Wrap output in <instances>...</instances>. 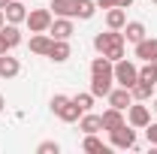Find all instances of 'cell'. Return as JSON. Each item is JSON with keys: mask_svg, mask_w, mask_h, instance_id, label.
Masks as SVG:
<instances>
[{"mask_svg": "<svg viewBox=\"0 0 157 154\" xmlns=\"http://www.w3.org/2000/svg\"><path fill=\"white\" fill-rule=\"evenodd\" d=\"M6 3H9V0H0V9H6Z\"/></svg>", "mask_w": 157, "mask_h": 154, "instance_id": "35", "label": "cell"}, {"mask_svg": "<svg viewBox=\"0 0 157 154\" xmlns=\"http://www.w3.org/2000/svg\"><path fill=\"white\" fill-rule=\"evenodd\" d=\"M48 33H52V39H70L73 33H76L73 18H60V15H55V18H52V27H48Z\"/></svg>", "mask_w": 157, "mask_h": 154, "instance_id": "9", "label": "cell"}, {"mask_svg": "<svg viewBox=\"0 0 157 154\" xmlns=\"http://www.w3.org/2000/svg\"><path fill=\"white\" fill-rule=\"evenodd\" d=\"M112 67H115V64L106 58V55H100V58L91 60V73H112Z\"/></svg>", "mask_w": 157, "mask_h": 154, "instance_id": "25", "label": "cell"}, {"mask_svg": "<svg viewBox=\"0 0 157 154\" xmlns=\"http://www.w3.org/2000/svg\"><path fill=\"white\" fill-rule=\"evenodd\" d=\"M106 100H109V106H115V109H124V112H127V106L133 103V94H130V88H121V85H118V88L109 91Z\"/></svg>", "mask_w": 157, "mask_h": 154, "instance_id": "14", "label": "cell"}, {"mask_svg": "<svg viewBox=\"0 0 157 154\" xmlns=\"http://www.w3.org/2000/svg\"><path fill=\"white\" fill-rule=\"evenodd\" d=\"M112 76H115V85H121V88H133L139 82V67L133 64V60L121 58L115 60V67H112Z\"/></svg>", "mask_w": 157, "mask_h": 154, "instance_id": "2", "label": "cell"}, {"mask_svg": "<svg viewBox=\"0 0 157 154\" xmlns=\"http://www.w3.org/2000/svg\"><path fill=\"white\" fill-rule=\"evenodd\" d=\"M0 55H3V45H0Z\"/></svg>", "mask_w": 157, "mask_h": 154, "instance_id": "36", "label": "cell"}, {"mask_svg": "<svg viewBox=\"0 0 157 154\" xmlns=\"http://www.w3.org/2000/svg\"><path fill=\"white\" fill-rule=\"evenodd\" d=\"M3 24H6V15H3V9H0V27H3Z\"/></svg>", "mask_w": 157, "mask_h": 154, "instance_id": "34", "label": "cell"}, {"mask_svg": "<svg viewBox=\"0 0 157 154\" xmlns=\"http://www.w3.org/2000/svg\"><path fill=\"white\" fill-rule=\"evenodd\" d=\"M121 124H127V118H124V109H115V106H109V109L103 112V130H106V133H112V130H118Z\"/></svg>", "mask_w": 157, "mask_h": 154, "instance_id": "12", "label": "cell"}, {"mask_svg": "<svg viewBox=\"0 0 157 154\" xmlns=\"http://www.w3.org/2000/svg\"><path fill=\"white\" fill-rule=\"evenodd\" d=\"M18 73H21L18 58H12L9 52H3V55H0V79H15Z\"/></svg>", "mask_w": 157, "mask_h": 154, "instance_id": "17", "label": "cell"}, {"mask_svg": "<svg viewBox=\"0 0 157 154\" xmlns=\"http://www.w3.org/2000/svg\"><path fill=\"white\" fill-rule=\"evenodd\" d=\"M127 24V9H121V6H112V9H106V27H112V30H121Z\"/></svg>", "mask_w": 157, "mask_h": 154, "instance_id": "21", "label": "cell"}, {"mask_svg": "<svg viewBox=\"0 0 157 154\" xmlns=\"http://www.w3.org/2000/svg\"><path fill=\"white\" fill-rule=\"evenodd\" d=\"M127 124L136 127V130H145V127L151 124V109H148L142 100H133V103L127 106Z\"/></svg>", "mask_w": 157, "mask_h": 154, "instance_id": "4", "label": "cell"}, {"mask_svg": "<svg viewBox=\"0 0 157 154\" xmlns=\"http://www.w3.org/2000/svg\"><path fill=\"white\" fill-rule=\"evenodd\" d=\"M145 136H148V145H154V148H157V121H151V124L145 127Z\"/></svg>", "mask_w": 157, "mask_h": 154, "instance_id": "29", "label": "cell"}, {"mask_svg": "<svg viewBox=\"0 0 157 154\" xmlns=\"http://www.w3.org/2000/svg\"><path fill=\"white\" fill-rule=\"evenodd\" d=\"M151 3H157V0H151Z\"/></svg>", "mask_w": 157, "mask_h": 154, "instance_id": "37", "label": "cell"}, {"mask_svg": "<svg viewBox=\"0 0 157 154\" xmlns=\"http://www.w3.org/2000/svg\"><path fill=\"white\" fill-rule=\"evenodd\" d=\"M73 100H76V106L82 109V112H91V109H94V100H97V97L88 91V94H76Z\"/></svg>", "mask_w": 157, "mask_h": 154, "instance_id": "26", "label": "cell"}, {"mask_svg": "<svg viewBox=\"0 0 157 154\" xmlns=\"http://www.w3.org/2000/svg\"><path fill=\"white\" fill-rule=\"evenodd\" d=\"M52 9L45 6V9H30L27 12V18H24V24L30 27V33H48V27H52Z\"/></svg>", "mask_w": 157, "mask_h": 154, "instance_id": "5", "label": "cell"}, {"mask_svg": "<svg viewBox=\"0 0 157 154\" xmlns=\"http://www.w3.org/2000/svg\"><path fill=\"white\" fill-rule=\"evenodd\" d=\"M136 58L145 64V60H157V37H145L136 42Z\"/></svg>", "mask_w": 157, "mask_h": 154, "instance_id": "10", "label": "cell"}, {"mask_svg": "<svg viewBox=\"0 0 157 154\" xmlns=\"http://www.w3.org/2000/svg\"><path fill=\"white\" fill-rule=\"evenodd\" d=\"M130 94H133V100H151L154 97V85H148V82H136L133 88H130Z\"/></svg>", "mask_w": 157, "mask_h": 154, "instance_id": "22", "label": "cell"}, {"mask_svg": "<svg viewBox=\"0 0 157 154\" xmlns=\"http://www.w3.org/2000/svg\"><path fill=\"white\" fill-rule=\"evenodd\" d=\"M70 55H73L70 39H52V48H48V55H45V58H52L55 64H63V60H70Z\"/></svg>", "mask_w": 157, "mask_h": 154, "instance_id": "11", "label": "cell"}, {"mask_svg": "<svg viewBox=\"0 0 157 154\" xmlns=\"http://www.w3.org/2000/svg\"><path fill=\"white\" fill-rule=\"evenodd\" d=\"M133 3H136V0H118V6H121V9H130Z\"/></svg>", "mask_w": 157, "mask_h": 154, "instance_id": "31", "label": "cell"}, {"mask_svg": "<svg viewBox=\"0 0 157 154\" xmlns=\"http://www.w3.org/2000/svg\"><path fill=\"white\" fill-rule=\"evenodd\" d=\"M100 9H112V6H118V0H94Z\"/></svg>", "mask_w": 157, "mask_h": 154, "instance_id": "30", "label": "cell"}, {"mask_svg": "<svg viewBox=\"0 0 157 154\" xmlns=\"http://www.w3.org/2000/svg\"><path fill=\"white\" fill-rule=\"evenodd\" d=\"M52 112H55L63 124H73V121L82 118V109L76 106V100L67 97V94H55V97H52Z\"/></svg>", "mask_w": 157, "mask_h": 154, "instance_id": "1", "label": "cell"}, {"mask_svg": "<svg viewBox=\"0 0 157 154\" xmlns=\"http://www.w3.org/2000/svg\"><path fill=\"white\" fill-rule=\"evenodd\" d=\"M124 55H127V42H124V45H115V48H109V52H106V58L112 60V64H115V60H121Z\"/></svg>", "mask_w": 157, "mask_h": 154, "instance_id": "28", "label": "cell"}, {"mask_svg": "<svg viewBox=\"0 0 157 154\" xmlns=\"http://www.w3.org/2000/svg\"><path fill=\"white\" fill-rule=\"evenodd\" d=\"M60 151V145L55 142V139H48V142H39L36 145V154H58Z\"/></svg>", "mask_w": 157, "mask_h": 154, "instance_id": "27", "label": "cell"}, {"mask_svg": "<svg viewBox=\"0 0 157 154\" xmlns=\"http://www.w3.org/2000/svg\"><path fill=\"white\" fill-rule=\"evenodd\" d=\"M3 109H6V100H3V94H0V112H3Z\"/></svg>", "mask_w": 157, "mask_h": 154, "instance_id": "33", "label": "cell"}, {"mask_svg": "<svg viewBox=\"0 0 157 154\" xmlns=\"http://www.w3.org/2000/svg\"><path fill=\"white\" fill-rule=\"evenodd\" d=\"M151 109H154V115H157V97H151Z\"/></svg>", "mask_w": 157, "mask_h": 154, "instance_id": "32", "label": "cell"}, {"mask_svg": "<svg viewBox=\"0 0 157 154\" xmlns=\"http://www.w3.org/2000/svg\"><path fill=\"white\" fill-rule=\"evenodd\" d=\"M52 15H60V18H76L78 12V0H52Z\"/></svg>", "mask_w": 157, "mask_h": 154, "instance_id": "15", "label": "cell"}, {"mask_svg": "<svg viewBox=\"0 0 157 154\" xmlns=\"http://www.w3.org/2000/svg\"><path fill=\"white\" fill-rule=\"evenodd\" d=\"M109 148H118V151L136 148V127H130V124H121L118 130H112V133H109Z\"/></svg>", "mask_w": 157, "mask_h": 154, "instance_id": "3", "label": "cell"}, {"mask_svg": "<svg viewBox=\"0 0 157 154\" xmlns=\"http://www.w3.org/2000/svg\"><path fill=\"white\" fill-rule=\"evenodd\" d=\"M154 67H157V60H154Z\"/></svg>", "mask_w": 157, "mask_h": 154, "instance_id": "38", "label": "cell"}, {"mask_svg": "<svg viewBox=\"0 0 157 154\" xmlns=\"http://www.w3.org/2000/svg\"><path fill=\"white\" fill-rule=\"evenodd\" d=\"M3 15H6L9 24H21V21L27 18V6H24V0H9L6 9H3Z\"/></svg>", "mask_w": 157, "mask_h": 154, "instance_id": "13", "label": "cell"}, {"mask_svg": "<svg viewBox=\"0 0 157 154\" xmlns=\"http://www.w3.org/2000/svg\"><path fill=\"white\" fill-rule=\"evenodd\" d=\"M115 45H124V33H121V30H112V27H109L106 33L100 30L97 37H94V48H97L100 55H106V52L115 48Z\"/></svg>", "mask_w": 157, "mask_h": 154, "instance_id": "6", "label": "cell"}, {"mask_svg": "<svg viewBox=\"0 0 157 154\" xmlns=\"http://www.w3.org/2000/svg\"><path fill=\"white\" fill-rule=\"evenodd\" d=\"M115 88V76L112 73H91V94L94 97H109Z\"/></svg>", "mask_w": 157, "mask_h": 154, "instance_id": "7", "label": "cell"}, {"mask_svg": "<svg viewBox=\"0 0 157 154\" xmlns=\"http://www.w3.org/2000/svg\"><path fill=\"white\" fill-rule=\"evenodd\" d=\"M94 12H97V3H94V0H78V12H76V18L91 21V18H94Z\"/></svg>", "mask_w": 157, "mask_h": 154, "instance_id": "24", "label": "cell"}, {"mask_svg": "<svg viewBox=\"0 0 157 154\" xmlns=\"http://www.w3.org/2000/svg\"><path fill=\"white\" fill-rule=\"evenodd\" d=\"M82 151H88V154H106L109 145H106L97 133H85V139H82Z\"/></svg>", "mask_w": 157, "mask_h": 154, "instance_id": "19", "label": "cell"}, {"mask_svg": "<svg viewBox=\"0 0 157 154\" xmlns=\"http://www.w3.org/2000/svg\"><path fill=\"white\" fill-rule=\"evenodd\" d=\"M139 82L157 85V67H154V60H145V64L139 67Z\"/></svg>", "mask_w": 157, "mask_h": 154, "instance_id": "23", "label": "cell"}, {"mask_svg": "<svg viewBox=\"0 0 157 154\" xmlns=\"http://www.w3.org/2000/svg\"><path fill=\"white\" fill-rule=\"evenodd\" d=\"M21 39H24V37H21L18 24H9V21H6V24L0 27V45H3V52H12V48H18Z\"/></svg>", "mask_w": 157, "mask_h": 154, "instance_id": "8", "label": "cell"}, {"mask_svg": "<svg viewBox=\"0 0 157 154\" xmlns=\"http://www.w3.org/2000/svg\"><path fill=\"white\" fill-rule=\"evenodd\" d=\"M48 48H52V33H33V37H30V52H33V55L45 58Z\"/></svg>", "mask_w": 157, "mask_h": 154, "instance_id": "20", "label": "cell"}, {"mask_svg": "<svg viewBox=\"0 0 157 154\" xmlns=\"http://www.w3.org/2000/svg\"><path fill=\"white\" fill-rule=\"evenodd\" d=\"M78 130H82V133H100V130H103V115L82 112V118H78Z\"/></svg>", "mask_w": 157, "mask_h": 154, "instance_id": "18", "label": "cell"}, {"mask_svg": "<svg viewBox=\"0 0 157 154\" xmlns=\"http://www.w3.org/2000/svg\"><path fill=\"white\" fill-rule=\"evenodd\" d=\"M121 33H124V42H133V45H136L139 39L148 37V30H145V24H142V21H127V24L121 27Z\"/></svg>", "mask_w": 157, "mask_h": 154, "instance_id": "16", "label": "cell"}]
</instances>
